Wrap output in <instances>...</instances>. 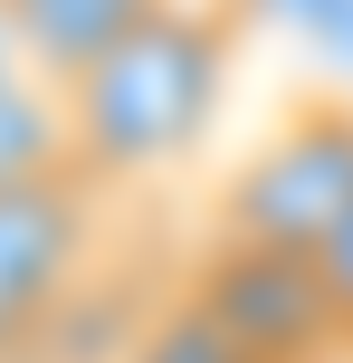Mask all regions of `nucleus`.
Masks as SVG:
<instances>
[{
    "instance_id": "f257e3e1",
    "label": "nucleus",
    "mask_w": 353,
    "mask_h": 363,
    "mask_svg": "<svg viewBox=\"0 0 353 363\" xmlns=\"http://www.w3.org/2000/svg\"><path fill=\"white\" fill-rule=\"evenodd\" d=\"M248 0H172L86 77H67V153L115 191H144L210 134L239 67Z\"/></svg>"
},
{
    "instance_id": "f03ea898",
    "label": "nucleus",
    "mask_w": 353,
    "mask_h": 363,
    "mask_svg": "<svg viewBox=\"0 0 353 363\" xmlns=\"http://www.w3.org/2000/svg\"><path fill=\"white\" fill-rule=\"evenodd\" d=\"M134 191L96 182L86 163H48L0 191V363H29L96 258L115 249V211Z\"/></svg>"
},
{
    "instance_id": "7ed1b4c3",
    "label": "nucleus",
    "mask_w": 353,
    "mask_h": 363,
    "mask_svg": "<svg viewBox=\"0 0 353 363\" xmlns=\"http://www.w3.org/2000/svg\"><path fill=\"white\" fill-rule=\"evenodd\" d=\"M344 220H353V106L344 96H316V106H296L287 125H267V144L210 201V230L267 239V249H306V258H316Z\"/></svg>"
},
{
    "instance_id": "20e7f679",
    "label": "nucleus",
    "mask_w": 353,
    "mask_h": 363,
    "mask_svg": "<svg viewBox=\"0 0 353 363\" xmlns=\"http://www.w3.org/2000/svg\"><path fill=\"white\" fill-rule=\"evenodd\" d=\"M182 287L201 296L258 363H353L344 354L335 287H325V268L306 249H267V239L210 230L201 249L182 258Z\"/></svg>"
},
{
    "instance_id": "39448f33",
    "label": "nucleus",
    "mask_w": 353,
    "mask_h": 363,
    "mask_svg": "<svg viewBox=\"0 0 353 363\" xmlns=\"http://www.w3.org/2000/svg\"><path fill=\"white\" fill-rule=\"evenodd\" d=\"M153 10H172V0H10L0 29H10V48L29 57L38 77L67 86V77H86L105 48H125Z\"/></svg>"
},
{
    "instance_id": "423d86ee",
    "label": "nucleus",
    "mask_w": 353,
    "mask_h": 363,
    "mask_svg": "<svg viewBox=\"0 0 353 363\" xmlns=\"http://www.w3.org/2000/svg\"><path fill=\"white\" fill-rule=\"evenodd\" d=\"M48 163H76L67 153V86L57 77H38L29 57L10 48V29H0V191Z\"/></svg>"
},
{
    "instance_id": "0eeeda50",
    "label": "nucleus",
    "mask_w": 353,
    "mask_h": 363,
    "mask_svg": "<svg viewBox=\"0 0 353 363\" xmlns=\"http://www.w3.org/2000/svg\"><path fill=\"white\" fill-rule=\"evenodd\" d=\"M125 363H258V354H248V345H239V335H229L191 287H172L163 306H153V325L134 335Z\"/></svg>"
},
{
    "instance_id": "6e6552de",
    "label": "nucleus",
    "mask_w": 353,
    "mask_h": 363,
    "mask_svg": "<svg viewBox=\"0 0 353 363\" xmlns=\"http://www.w3.org/2000/svg\"><path fill=\"white\" fill-rule=\"evenodd\" d=\"M316 268H325V287H335V315H344V354H353V220H344V230L316 249Z\"/></svg>"
},
{
    "instance_id": "1a4fd4ad",
    "label": "nucleus",
    "mask_w": 353,
    "mask_h": 363,
    "mask_svg": "<svg viewBox=\"0 0 353 363\" xmlns=\"http://www.w3.org/2000/svg\"><path fill=\"white\" fill-rule=\"evenodd\" d=\"M0 10H10V0H0Z\"/></svg>"
}]
</instances>
